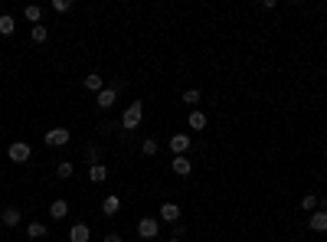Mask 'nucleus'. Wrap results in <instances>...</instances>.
Instances as JSON below:
<instances>
[{
    "instance_id": "15",
    "label": "nucleus",
    "mask_w": 327,
    "mask_h": 242,
    "mask_svg": "<svg viewBox=\"0 0 327 242\" xmlns=\"http://www.w3.org/2000/svg\"><path fill=\"white\" fill-rule=\"evenodd\" d=\"M23 16H26V20H30L33 26H40V20H43V7H36V4L23 7Z\"/></svg>"
},
{
    "instance_id": "17",
    "label": "nucleus",
    "mask_w": 327,
    "mask_h": 242,
    "mask_svg": "<svg viewBox=\"0 0 327 242\" xmlns=\"http://www.w3.org/2000/svg\"><path fill=\"white\" fill-rule=\"evenodd\" d=\"M75 174V167H72V160H59V167H56V177L59 180H69V177Z\"/></svg>"
},
{
    "instance_id": "20",
    "label": "nucleus",
    "mask_w": 327,
    "mask_h": 242,
    "mask_svg": "<svg viewBox=\"0 0 327 242\" xmlns=\"http://www.w3.org/2000/svg\"><path fill=\"white\" fill-rule=\"evenodd\" d=\"M190 128L203 131V128H206V115H203V111H190Z\"/></svg>"
},
{
    "instance_id": "14",
    "label": "nucleus",
    "mask_w": 327,
    "mask_h": 242,
    "mask_svg": "<svg viewBox=\"0 0 327 242\" xmlns=\"http://www.w3.org/2000/svg\"><path fill=\"white\" fill-rule=\"evenodd\" d=\"M13 30H16V20L10 13H0V36H13Z\"/></svg>"
},
{
    "instance_id": "22",
    "label": "nucleus",
    "mask_w": 327,
    "mask_h": 242,
    "mask_svg": "<svg viewBox=\"0 0 327 242\" xmlns=\"http://www.w3.org/2000/svg\"><path fill=\"white\" fill-rule=\"evenodd\" d=\"M317 206H321V200H317V196H314V193H307V196H304V200H301V210H311V213H314V210H317Z\"/></svg>"
},
{
    "instance_id": "9",
    "label": "nucleus",
    "mask_w": 327,
    "mask_h": 242,
    "mask_svg": "<svg viewBox=\"0 0 327 242\" xmlns=\"http://www.w3.org/2000/svg\"><path fill=\"white\" fill-rule=\"evenodd\" d=\"M49 216L56 219V222L66 219V216H69V203H66V200H52V203H49Z\"/></svg>"
},
{
    "instance_id": "24",
    "label": "nucleus",
    "mask_w": 327,
    "mask_h": 242,
    "mask_svg": "<svg viewBox=\"0 0 327 242\" xmlns=\"http://www.w3.org/2000/svg\"><path fill=\"white\" fill-rule=\"evenodd\" d=\"M85 160H88V164L95 167V164H99V160H102V151H99V147H85Z\"/></svg>"
},
{
    "instance_id": "4",
    "label": "nucleus",
    "mask_w": 327,
    "mask_h": 242,
    "mask_svg": "<svg viewBox=\"0 0 327 242\" xmlns=\"http://www.w3.org/2000/svg\"><path fill=\"white\" fill-rule=\"evenodd\" d=\"M69 138H72V131H66V128H52V131H46V144L49 147H66L69 144Z\"/></svg>"
},
{
    "instance_id": "25",
    "label": "nucleus",
    "mask_w": 327,
    "mask_h": 242,
    "mask_svg": "<svg viewBox=\"0 0 327 242\" xmlns=\"http://www.w3.org/2000/svg\"><path fill=\"white\" fill-rule=\"evenodd\" d=\"M200 102V88H187L183 92V105H197Z\"/></svg>"
},
{
    "instance_id": "13",
    "label": "nucleus",
    "mask_w": 327,
    "mask_h": 242,
    "mask_svg": "<svg viewBox=\"0 0 327 242\" xmlns=\"http://www.w3.org/2000/svg\"><path fill=\"white\" fill-rule=\"evenodd\" d=\"M102 88H105V79L99 72H88L85 76V92H102Z\"/></svg>"
},
{
    "instance_id": "5",
    "label": "nucleus",
    "mask_w": 327,
    "mask_h": 242,
    "mask_svg": "<svg viewBox=\"0 0 327 242\" xmlns=\"http://www.w3.org/2000/svg\"><path fill=\"white\" fill-rule=\"evenodd\" d=\"M161 219H164V222H180V206L170 203V200L161 203Z\"/></svg>"
},
{
    "instance_id": "12",
    "label": "nucleus",
    "mask_w": 327,
    "mask_h": 242,
    "mask_svg": "<svg viewBox=\"0 0 327 242\" xmlns=\"http://www.w3.org/2000/svg\"><path fill=\"white\" fill-rule=\"evenodd\" d=\"M311 229L314 232H327V210H314L311 213Z\"/></svg>"
},
{
    "instance_id": "21",
    "label": "nucleus",
    "mask_w": 327,
    "mask_h": 242,
    "mask_svg": "<svg viewBox=\"0 0 327 242\" xmlns=\"http://www.w3.org/2000/svg\"><path fill=\"white\" fill-rule=\"evenodd\" d=\"M157 151H161V147H157V141H154V138H147L144 144H141V154H144V157H154Z\"/></svg>"
},
{
    "instance_id": "27",
    "label": "nucleus",
    "mask_w": 327,
    "mask_h": 242,
    "mask_svg": "<svg viewBox=\"0 0 327 242\" xmlns=\"http://www.w3.org/2000/svg\"><path fill=\"white\" fill-rule=\"evenodd\" d=\"M102 242H121V236H118V232H108V236H105Z\"/></svg>"
},
{
    "instance_id": "16",
    "label": "nucleus",
    "mask_w": 327,
    "mask_h": 242,
    "mask_svg": "<svg viewBox=\"0 0 327 242\" xmlns=\"http://www.w3.org/2000/svg\"><path fill=\"white\" fill-rule=\"evenodd\" d=\"M20 219H23V213L20 210H16V206H10V210H4V222H7V226H20Z\"/></svg>"
},
{
    "instance_id": "10",
    "label": "nucleus",
    "mask_w": 327,
    "mask_h": 242,
    "mask_svg": "<svg viewBox=\"0 0 327 242\" xmlns=\"http://www.w3.org/2000/svg\"><path fill=\"white\" fill-rule=\"evenodd\" d=\"M118 102V88H102L99 92V108H111Z\"/></svg>"
},
{
    "instance_id": "29",
    "label": "nucleus",
    "mask_w": 327,
    "mask_h": 242,
    "mask_svg": "<svg viewBox=\"0 0 327 242\" xmlns=\"http://www.w3.org/2000/svg\"><path fill=\"white\" fill-rule=\"evenodd\" d=\"M170 242H183V239H170Z\"/></svg>"
},
{
    "instance_id": "19",
    "label": "nucleus",
    "mask_w": 327,
    "mask_h": 242,
    "mask_svg": "<svg viewBox=\"0 0 327 242\" xmlns=\"http://www.w3.org/2000/svg\"><path fill=\"white\" fill-rule=\"evenodd\" d=\"M26 236H30V239H43V236H46V222H30V226H26Z\"/></svg>"
},
{
    "instance_id": "30",
    "label": "nucleus",
    "mask_w": 327,
    "mask_h": 242,
    "mask_svg": "<svg viewBox=\"0 0 327 242\" xmlns=\"http://www.w3.org/2000/svg\"><path fill=\"white\" fill-rule=\"evenodd\" d=\"M0 222H4V213H0Z\"/></svg>"
},
{
    "instance_id": "26",
    "label": "nucleus",
    "mask_w": 327,
    "mask_h": 242,
    "mask_svg": "<svg viewBox=\"0 0 327 242\" xmlns=\"http://www.w3.org/2000/svg\"><path fill=\"white\" fill-rule=\"evenodd\" d=\"M52 10H56V13H66V10H72V0H52Z\"/></svg>"
},
{
    "instance_id": "6",
    "label": "nucleus",
    "mask_w": 327,
    "mask_h": 242,
    "mask_svg": "<svg viewBox=\"0 0 327 242\" xmlns=\"http://www.w3.org/2000/svg\"><path fill=\"white\" fill-rule=\"evenodd\" d=\"M92 239V229L85 226V222H75L72 229H69V242H88Z\"/></svg>"
},
{
    "instance_id": "3",
    "label": "nucleus",
    "mask_w": 327,
    "mask_h": 242,
    "mask_svg": "<svg viewBox=\"0 0 327 242\" xmlns=\"http://www.w3.org/2000/svg\"><path fill=\"white\" fill-rule=\"evenodd\" d=\"M138 236H141V239H147V242H151V239H157V236H161V222H157L154 216L138 219Z\"/></svg>"
},
{
    "instance_id": "7",
    "label": "nucleus",
    "mask_w": 327,
    "mask_h": 242,
    "mask_svg": "<svg viewBox=\"0 0 327 242\" xmlns=\"http://www.w3.org/2000/svg\"><path fill=\"white\" fill-rule=\"evenodd\" d=\"M170 151L177 157L187 154V151H190V134H174V138H170Z\"/></svg>"
},
{
    "instance_id": "18",
    "label": "nucleus",
    "mask_w": 327,
    "mask_h": 242,
    "mask_svg": "<svg viewBox=\"0 0 327 242\" xmlns=\"http://www.w3.org/2000/svg\"><path fill=\"white\" fill-rule=\"evenodd\" d=\"M105 177H108V167H102V164H95L92 170H88V180H92V183H102Z\"/></svg>"
},
{
    "instance_id": "23",
    "label": "nucleus",
    "mask_w": 327,
    "mask_h": 242,
    "mask_svg": "<svg viewBox=\"0 0 327 242\" xmlns=\"http://www.w3.org/2000/svg\"><path fill=\"white\" fill-rule=\"evenodd\" d=\"M46 40H49L46 26H33V43H46Z\"/></svg>"
},
{
    "instance_id": "28",
    "label": "nucleus",
    "mask_w": 327,
    "mask_h": 242,
    "mask_svg": "<svg viewBox=\"0 0 327 242\" xmlns=\"http://www.w3.org/2000/svg\"><path fill=\"white\" fill-rule=\"evenodd\" d=\"M321 210H327V196H324V200H321Z\"/></svg>"
},
{
    "instance_id": "8",
    "label": "nucleus",
    "mask_w": 327,
    "mask_h": 242,
    "mask_svg": "<svg viewBox=\"0 0 327 242\" xmlns=\"http://www.w3.org/2000/svg\"><path fill=\"white\" fill-rule=\"evenodd\" d=\"M170 167H174V174H177V177H190V170H193V164H190V157H187V154L174 157V164H170Z\"/></svg>"
},
{
    "instance_id": "11",
    "label": "nucleus",
    "mask_w": 327,
    "mask_h": 242,
    "mask_svg": "<svg viewBox=\"0 0 327 242\" xmlns=\"http://www.w3.org/2000/svg\"><path fill=\"white\" fill-rule=\"evenodd\" d=\"M121 210V196H105V200H102V213H105V216H114V213H118Z\"/></svg>"
},
{
    "instance_id": "1",
    "label": "nucleus",
    "mask_w": 327,
    "mask_h": 242,
    "mask_svg": "<svg viewBox=\"0 0 327 242\" xmlns=\"http://www.w3.org/2000/svg\"><path fill=\"white\" fill-rule=\"evenodd\" d=\"M141 118H144V105H141V102H131L128 108H125V115H121V128H125V131H134L138 124H141Z\"/></svg>"
},
{
    "instance_id": "2",
    "label": "nucleus",
    "mask_w": 327,
    "mask_h": 242,
    "mask_svg": "<svg viewBox=\"0 0 327 242\" xmlns=\"http://www.w3.org/2000/svg\"><path fill=\"white\" fill-rule=\"evenodd\" d=\"M7 157H10L13 164H26V160L33 157V147L26 144V141H13V144L7 147Z\"/></svg>"
}]
</instances>
